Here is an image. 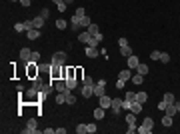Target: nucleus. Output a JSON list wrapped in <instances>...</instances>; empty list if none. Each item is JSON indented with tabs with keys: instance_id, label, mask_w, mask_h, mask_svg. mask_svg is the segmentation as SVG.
Returning <instances> with one entry per match:
<instances>
[{
	"instance_id": "1",
	"label": "nucleus",
	"mask_w": 180,
	"mask_h": 134,
	"mask_svg": "<svg viewBox=\"0 0 180 134\" xmlns=\"http://www.w3.org/2000/svg\"><path fill=\"white\" fill-rule=\"evenodd\" d=\"M152 126H154V120H152V118H144L142 126L138 128V132L140 134H150V132H152Z\"/></svg>"
},
{
	"instance_id": "2",
	"label": "nucleus",
	"mask_w": 180,
	"mask_h": 134,
	"mask_svg": "<svg viewBox=\"0 0 180 134\" xmlns=\"http://www.w3.org/2000/svg\"><path fill=\"white\" fill-rule=\"evenodd\" d=\"M58 78H62V66L60 64H52L50 66V80H58Z\"/></svg>"
},
{
	"instance_id": "3",
	"label": "nucleus",
	"mask_w": 180,
	"mask_h": 134,
	"mask_svg": "<svg viewBox=\"0 0 180 134\" xmlns=\"http://www.w3.org/2000/svg\"><path fill=\"white\" fill-rule=\"evenodd\" d=\"M134 100H136V94L134 92H126L124 94V100H122V108H124V110H130V106H132Z\"/></svg>"
},
{
	"instance_id": "4",
	"label": "nucleus",
	"mask_w": 180,
	"mask_h": 134,
	"mask_svg": "<svg viewBox=\"0 0 180 134\" xmlns=\"http://www.w3.org/2000/svg\"><path fill=\"white\" fill-rule=\"evenodd\" d=\"M104 88H106V80H96V84H94V96L96 98H100L102 94H104Z\"/></svg>"
},
{
	"instance_id": "5",
	"label": "nucleus",
	"mask_w": 180,
	"mask_h": 134,
	"mask_svg": "<svg viewBox=\"0 0 180 134\" xmlns=\"http://www.w3.org/2000/svg\"><path fill=\"white\" fill-rule=\"evenodd\" d=\"M50 62H52V64H60V66H64V64H66V54H64V52H54Z\"/></svg>"
},
{
	"instance_id": "6",
	"label": "nucleus",
	"mask_w": 180,
	"mask_h": 134,
	"mask_svg": "<svg viewBox=\"0 0 180 134\" xmlns=\"http://www.w3.org/2000/svg\"><path fill=\"white\" fill-rule=\"evenodd\" d=\"M138 64H140V60H138V56H136V54H130V56L126 58V66L130 68V70H136Z\"/></svg>"
},
{
	"instance_id": "7",
	"label": "nucleus",
	"mask_w": 180,
	"mask_h": 134,
	"mask_svg": "<svg viewBox=\"0 0 180 134\" xmlns=\"http://www.w3.org/2000/svg\"><path fill=\"white\" fill-rule=\"evenodd\" d=\"M30 58H32V50L30 48H20V60L24 62V64H28Z\"/></svg>"
},
{
	"instance_id": "8",
	"label": "nucleus",
	"mask_w": 180,
	"mask_h": 134,
	"mask_svg": "<svg viewBox=\"0 0 180 134\" xmlns=\"http://www.w3.org/2000/svg\"><path fill=\"white\" fill-rule=\"evenodd\" d=\"M110 110H112V114H120V110H122V100H120V98H112Z\"/></svg>"
},
{
	"instance_id": "9",
	"label": "nucleus",
	"mask_w": 180,
	"mask_h": 134,
	"mask_svg": "<svg viewBox=\"0 0 180 134\" xmlns=\"http://www.w3.org/2000/svg\"><path fill=\"white\" fill-rule=\"evenodd\" d=\"M38 72H40V68L36 66V62H28V76L30 78H36Z\"/></svg>"
},
{
	"instance_id": "10",
	"label": "nucleus",
	"mask_w": 180,
	"mask_h": 134,
	"mask_svg": "<svg viewBox=\"0 0 180 134\" xmlns=\"http://www.w3.org/2000/svg\"><path fill=\"white\" fill-rule=\"evenodd\" d=\"M102 38H104V36H102V34H94V36H90V40H88V44H86V46H96V48H98V44H100V42H102Z\"/></svg>"
},
{
	"instance_id": "11",
	"label": "nucleus",
	"mask_w": 180,
	"mask_h": 134,
	"mask_svg": "<svg viewBox=\"0 0 180 134\" xmlns=\"http://www.w3.org/2000/svg\"><path fill=\"white\" fill-rule=\"evenodd\" d=\"M70 28H72L74 32H78L80 28V16H76V14H74V16H70Z\"/></svg>"
},
{
	"instance_id": "12",
	"label": "nucleus",
	"mask_w": 180,
	"mask_h": 134,
	"mask_svg": "<svg viewBox=\"0 0 180 134\" xmlns=\"http://www.w3.org/2000/svg\"><path fill=\"white\" fill-rule=\"evenodd\" d=\"M98 100H100V106H102V108H106V110H110V104H112V98H110V96H106V94H102V96H100Z\"/></svg>"
},
{
	"instance_id": "13",
	"label": "nucleus",
	"mask_w": 180,
	"mask_h": 134,
	"mask_svg": "<svg viewBox=\"0 0 180 134\" xmlns=\"http://www.w3.org/2000/svg\"><path fill=\"white\" fill-rule=\"evenodd\" d=\"M54 90H56V92H66V90H68L66 80H64V78H62V80H56V82H54Z\"/></svg>"
},
{
	"instance_id": "14",
	"label": "nucleus",
	"mask_w": 180,
	"mask_h": 134,
	"mask_svg": "<svg viewBox=\"0 0 180 134\" xmlns=\"http://www.w3.org/2000/svg\"><path fill=\"white\" fill-rule=\"evenodd\" d=\"M118 78H120V80H124V82L130 80V78H132V70H130V68H126V70H120V72H118Z\"/></svg>"
},
{
	"instance_id": "15",
	"label": "nucleus",
	"mask_w": 180,
	"mask_h": 134,
	"mask_svg": "<svg viewBox=\"0 0 180 134\" xmlns=\"http://www.w3.org/2000/svg\"><path fill=\"white\" fill-rule=\"evenodd\" d=\"M90 36H92V34L88 32L86 28H84V32H78V40L82 42V44H88V40H90Z\"/></svg>"
},
{
	"instance_id": "16",
	"label": "nucleus",
	"mask_w": 180,
	"mask_h": 134,
	"mask_svg": "<svg viewBox=\"0 0 180 134\" xmlns=\"http://www.w3.org/2000/svg\"><path fill=\"white\" fill-rule=\"evenodd\" d=\"M40 34L42 32H40L38 28H32V30H28L26 32V36H28V40H36V38H40Z\"/></svg>"
},
{
	"instance_id": "17",
	"label": "nucleus",
	"mask_w": 180,
	"mask_h": 134,
	"mask_svg": "<svg viewBox=\"0 0 180 134\" xmlns=\"http://www.w3.org/2000/svg\"><path fill=\"white\" fill-rule=\"evenodd\" d=\"M104 114H106V108L98 106L96 110H94V120H102V118H104Z\"/></svg>"
},
{
	"instance_id": "18",
	"label": "nucleus",
	"mask_w": 180,
	"mask_h": 134,
	"mask_svg": "<svg viewBox=\"0 0 180 134\" xmlns=\"http://www.w3.org/2000/svg\"><path fill=\"white\" fill-rule=\"evenodd\" d=\"M80 92H82V96H84V98H90V96H94V86H82V90H80Z\"/></svg>"
},
{
	"instance_id": "19",
	"label": "nucleus",
	"mask_w": 180,
	"mask_h": 134,
	"mask_svg": "<svg viewBox=\"0 0 180 134\" xmlns=\"http://www.w3.org/2000/svg\"><path fill=\"white\" fill-rule=\"evenodd\" d=\"M164 114H168V116H176V114H178V110H176V106H174V104H166V108H164Z\"/></svg>"
},
{
	"instance_id": "20",
	"label": "nucleus",
	"mask_w": 180,
	"mask_h": 134,
	"mask_svg": "<svg viewBox=\"0 0 180 134\" xmlns=\"http://www.w3.org/2000/svg\"><path fill=\"white\" fill-rule=\"evenodd\" d=\"M86 56L88 58H96V56H98V48L96 46H86Z\"/></svg>"
},
{
	"instance_id": "21",
	"label": "nucleus",
	"mask_w": 180,
	"mask_h": 134,
	"mask_svg": "<svg viewBox=\"0 0 180 134\" xmlns=\"http://www.w3.org/2000/svg\"><path fill=\"white\" fill-rule=\"evenodd\" d=\"M54 100H56V104H64L66 102V92H56V98Z\"/></svg>"
},
{
	"instance_id": "22",
	"label": "nucleus",
	"mask_w": 180,
	"mask_h": 134,
	"mask_svg": "<svg viewBox=\"0 0 180 134\" xmlns=\"http://www.w3.org/2000/svg\"><path fill=\"white\" fill-rule=\"evenodd\" d=\"M32 20H34V28H38V30L44 26V22H46L44 18H42V16H36V18H32Z\"/></svg>"
},
{
	"instance_id": "23",
	"label": "nucleus",
	"mask_w": 180,
	"mask_h": 134,
	"mask_svg": "<svg viewBox=\"0 0 180 134\" xmlns=\"http://www.w3.org/2000/svg\"><path fill=\"white\" fill-rule=\"evenodd\" d=\"M146 100H148V94H146V92H136V102L144 104Z\"/></svg>"
},
{
	"instance_id": "24",
	"label": "nucleus",
	"mask_w": 180,
	"mask_h": 134,
	"mask_svg": "<svg viewBox=\"0 0 180 134\" xmlns=\"http://www.w3.org/2000/svg\"><path fill=\"white\" fill-rule=\"evenodd\" d=\"M130 112H134V114L142 112V104H140V102H136V100H134V102H132V106H130Z\"/></svg>"
},
{
	"instance_id": "25",
	"label": "nucleus",
	"mask_w": 180,
	"mask_h": 134,
	"mask_svg": "<svg viewBox=\"0 0 180 134\" xmlns=\"http://www.w3.org/2000/svg\"><path fill=\"white\" fill-rule=\"evenodd\" d=\"M64 80H66V86L70 88V90H74V88L78 86V80H76V78H64Z\"/></svg>"
},
{
	"instance_id": "26",
	"label": "nucleus",
	"mask_w": 180,
	"mask_h": 134,
	"mask_svg": "<svg viewBox=\"0 0 180 134\" xmlns=\"http://www.w3.org/2000/svg\"><path fill=\"white\" fill-rule=\"evenodd\" d=\"M164 102H166V104H174V102H176V96H174L172 92H166L164 94Z\"/></svg>"
},
{
	"instance_id": "27",
	"label": "nucleus",
	"mask_w": 180,
	"mask_h": 134,
	"mask_svg": "<svg viewBox=\"0 0 180 134\" xmlns=\"http://www.w3.org/2000/svg\"><path fill=\"white\" fill-rule=\"evenodd\" d=\"M136 72H138V74H142V76H146V74H148V64H138Z\"/></svg>"
},
{
	"instance_id": "28",
	"label": "nucleus",
	"mask_w": 180,
	"mask_h": 134,
	"mask_svg": "<svg viewBox=\"0 0 180 134\" xmlns=\"http://www.w3.org/2000/svg\"><path fill=\"white\" fill-rule=\"evenodd\" d=\"M162 126H172V116H168V114H164L162 116Z\"/></svg>"
},
{
	"instance_id": "29",
	"label": "nucleus",
	"mask_w": 180,
	"mask_h": 134,
	"mask_svg": "<svg viewBox=\"0 0 180 134\" xmlns=\"http://www.w3.org/2000/svg\"><path fill=\"white\" fill-rule=\"evenodd\" d=\"M90 24H92V20H90L88 16H82V18H80V26H82V28H88Z\"/></svg>"
},
{
	"instance_id": "30",
	"label": "nucleus",
	"mask_w": 180,
	"mask_h": 134,
	"mask_svg": "<svg viewBox=\"0 0 180 134\" xmlns=\"http://www.w3.org/2000/svg\"><path fill=\"white\" fill-rule=\"evenodd\" d=\"M66 102H68V104H76V96H72V92H70V88L66 90Z\"/></svg>"
},
{
	"instance_id": "31",
	"label": "nucleus",
	"mask_w": 180,
	"mask_h": 134,
	"mask_svg": "<svg viewBox=\"0 0 180 134\" xmlns=\"http://www.w3.org/2000/svg\"><path fill=\"white\" fill-rule=\"evenodd\" d=\"M86 30H88V32H90V34H92V36H94V34H98V32H100L98 24H94V22H92V24H90V26L86 28Z\"/></svg>"
},
{
	"instance_id": "32",
	"label": "nucleus",
	"mask_w": 180,
	"mask_h": 134,
	"mask_svg": "<svg viewBox=\"0 0 180 134\" xmlns=\"http://www.w3.org/2000/svg\"><path fill=\"white\" fill-rule=\"evenodd\" d=\"M94 84H96V82H94L90 76H84V78H82V86H94Z\"/></svg>"
},
{
	"instance_id": "33",
	"label": "nucleus",
	"mask_w": 180,
	"mask_h": 134,
	"mask_svg": "<svg viewBox=\"0 0 180 134\" xmlns=\"http://www.w3.org/2000/svg\"><path fill=\"white\" fill-rule=\"evenodd\" d=\"M26 126H30L34 132H38V124H36V118H30V120L26 122Z\"/></svg>"
},
{
	"instance_id": "34",
	"label": "nucleus",
	"mask_w": 180,
	"mask_h": 134,
	"mask_svg": "<svg viewBox=\"0 0 180 134\" xmlns=\"http://www.w3.org/2000/svg\"><path fill=\"white\" fill-rule=\"evenodd\" d=\"M126 124H136V114L134 112L126 114Z\"/></svg>"
},
{
	"instance_id": "35",
	"label": "nucleus",
	"mask_w": 180,
	"mask_h": 134,
	"mask_svg": "<svg viewBox=\"0 0 180 134\" xmlns=\"http://www.w3.org/2000/svg\"><path fill=\"white\" fill-rule=\"evenodd\" d=\"M132 82H134V84H142V82H144V76H142V74H134Z\"/></svg>"
},
{
	"instance_id": "36",
	"label": "nucleus",
	"mask_w": 180,
	"mask_h": 134,
	"mask_svg": "<svg viewBox=\"0 0 180 134\" xmlns=\"http://www.w3.org/2000/svg\"><path fill=\"white\" fill-rule=\"evenodd\" d=\"M56 28H58V30H64V28H66V20H64V18H58V20H56Z\"/></svg>"
},
{
	"instance_id": "37",
	"label": "nucleus",
	"mask_w": 180,
	"mask_h": 134,
	"mask_svg": "<svg viewBox=\"0 0 180 134\" xmlns=\"http://www.w3.org/2000/svg\"><path fill=\"white\" fill-rule=\"evenodd\" d=\"M160 62H162V64L170 62V54H168V52H162V54H160Z\"/></svg>"
},
{
	"instance_id": "38",
	"label": "nucleus",
	"mask_w": 180,
	"mask_h": 134,
	"mask_svg": "<svg viewBox=\"0 0 180 134\" xmlns=\"http://www.w3.org/2000/svg\"><path fill=\"white\" fill-rule=\"evenodd\" d=\"M120 52H122V56H126V58H128V56L132 54V48H130V46H124V48H120Z\"/></svg>"
},
{
	"instance_id": "39",
	"label": "nucleus",
	"mask_w": 180,
	"mask_h": 134,
	"mask_svg": "<svg viewBox=\"0 0 180 134\" xmlns=\"http://www.w3.org/2000/svg\"><path fill=\"white\" fill-rule=\"evenodd\" d=\"M14 30H16V32H26V28H24V22H18V24H14Z\"/></svg>"
},
{
	"instance_id": "40",
	"label": "nucleus",
	"mask_w": 180,
	"mask_h": 134,
	"mask_svg": "<svg viewBox=\"0 0 180 134\" xmlns=\"http://www.w3.org/2000/svg\"><path fill=\"white\" fill-rule=\"evenodd\" d=\"M24 28H26V32L34 28V20H32V18H30V20H24Z\"/></svg>"
},
{
	"instance_id": "41",
	"label": "nucleus",
	"mask_w": 180,
	"mask_h": 134,
	"mask_svg": "<svg viewBox=\"0 0 180 134\" xmlns=\"http://www.w3.org/2000/svg\"><path fill=\"white\" fill-rule=\"evenodd\" d=\"M86 130H88L90 134H94L96 130H98V128H96V124H94V122H90V124H86Z\"/></svg>"
},
{
	"instance_id": "42",
	"label": "nucleus",
	"mask_w": 180,
	"mask_h": 134,
	"mask_svg": "<svg viewBox=\"0 0 180 134\" xmlns=\"http://www.w3.org/2000/svg\"><path fill=\"white\" fill-rule=\"evenodd\" d=\"M160 50H152V52H150V58H152V60H160Z\"/></svg>"
},
{
	"instance_id": "43",
	"label": "nucleus",
	"mask_w": 180,
	"mask_h": 134,
	"mask_svg": "<svg viewBox=\"0 0 180 134\" xmlns=\"http://www.w3.org/2000/svg\"><path fill=\"white\" fill-rule=\"evenodd\" d=\"M66 6H68V4H66V2H64V0H60L58 4H56V8H58L60 12H64V10H66Z\"/></svg>"
},
{
	"instance_id": "44",
	"label": "nucleus",
	"mask_w": 180,
	"mask_h": 134,
	"mask_svg": "<svg viewBox=\"0 0 180 134\" xmlns=\"http://www.w3.org/2000/svg\"><path fill=\"white\" fill-rule=\"evenodd\" d=\"M76 132H78V134L88 132V130H86V124H78V126H76Z\"/></svg>"
},
{
	"instance_id": "45",
	"label": "nucleus",
	"mask_w": 180,
	"mask_h": 134,
	"mask_svg": "<svg viewBox=\"0 0 180 134\" xmlns=\"http://www.w3.org/2000/svg\"><path fill=\"white\" fill-rule=\"evenodd\" d=\"M40 16H42V18L46 20L48 16H50V10H48V8H42V10H40Z\"/></svg>"
},
{
	"instance_id": "46",
	"label": "nucleus",
	"mask_w": 180,
	"mask_h": 134,
	"mask_svg": "<svg viewBox=\"0 0 180 134\" xmlns=\"http://www.w3.org/2000/svg\"><path fill=\"white\" fill-rule=\"evenodd\" d=\"M50 66H52V64H42V66H38V68H40V72H48L50 74Z\"/></svg>"
},
{
	"instance_id": "47",
	"label": "nucleus",
	"mask_w": 180,
	"mask_h": 134,
	"mask_svg": "<svg viewBox=\"0 0 180 134\" xmlns=\"http://www.w3.org/2000/svg\"><path fill=\"white\" fill-rule=\"evenodd\" d=\"M136 130H138V126H136V124H128V130H126V132L128 134H134Z\"/></svg>"
},
{
	"instance_id": "48",
	"label": "nucleus",
	"mask_w": 180,
	"mask_h": 134,
	"mask_svg": "<svg viewBox=\"0 0 180 134\" xmlns=\"http://www.w3.org/2000/svg\"><path fill=\"white\" fill-rule=\"evenodd\" d=\"M40 60V52H32V58H30V62H38Z\"/></svg>"
},
{
	"instance_id": "49",
	"label": "nucleus",
	"mask_w": 180,
	"mask_h": 134,
	"mask_svg": "<svg viewBox=\"0 0 180 134\" xmlns=\"http://www.w3.org/2000/svg\"><path fill=\"white\" fill-rule=\"evenodd\" d=\"M76 16H80V18H82V16H86V12H84V8H76Z\"/></svg>"
},
{
	"instance_id": "50",
	"label": "nucleus",
	"mask_w": 180,
	"mask_h": 134,
	"mask_svg": "<svg viewBox=\"0 0 180 134\" xmlns=\"http://www.w3.org/2000/svg\"><path fill=\"white\" fill-rule=\"evenodd\" d=\"M118 44H120V48H124V46H128V40H126V38H120Z\"/></svg>"
},
{
	"instance_id": "51",
	"label": "nucleus",
	"mask_w": 180,
	"mask_h": 134,
	"mask_svg": "<svg viewBox=\"0 0 180 134\" xmlns=\"http://www.w3.org/2000/svg\"><path fill=\"white\" fill-rule=\"evenodd\" d=\"M20 4H22V6H24V8H28V6H30V4H32V2H30V0H20Z\"/></svg>"
},
{
	"instance_id": "52",
	"label": "nucleus",
	"mask_w": 180,
	"mask_h": 134,
	"mask_svg": "<svg viewBox=\"0 0 180 134\" xmlns=\"http://www.w3.org/2000/svg\"><path fill=\"white\" fill-rule=\"evenodd\" d=\"M56 132V128H44V134H54Z\"/></svg>"
},
{
	"instance_id": "53",
	"label": "nucleus",
	"mask_w": 180,
	"mask_h": 134,
	"mask_svg": "<svg viewBox=\"0 0 180 134\" xmlns=\"http://www.w3.org/2000/svg\"><path fill=\"white\" fill-rule=\"evenodd\" d=\"M116 88H124V80H120V78H118V82H116Z\"/></svg>"
},
{
	"instance_id": "54",
	"label": "nucleus",
	"mask_w": 180,
	"mask_h": 134,
	"mask_svg": "<svg viewBox=\"0 0 180 134\" xmlns=\"http://www.w3.org/2000/svg\"><path fill=\"white\" fill-rule=\"evenodd\" d=\"M174 106H176V110L180 112V100H176V102H174Z\"/></svg>"
},
{
	"instance_id": "55",
	"label": "nucleus",
	"mask_w": 180,
	"mask_h": 134,
	"mask_svg": "<svg viewBox=\"0 0 180 134\" xmlns=\"http://www.w3.org/2000/svg\"><path fill=\"white\" fill-rule=\"evenodd\" d=\"M64 2H66V4H72V2H74V0H64Z\"/></svg>"
},
{
	"instance_id": "56",
	"label": "nucleus",
	"mask_w": 180,
	"mask_h": 134,
	"mask_svg": "<svg viewBox=\"0 0 180 134\" xmlns=\"http://www.w3.org/2000/svg\"><path fill=\"white\" fill-rule=\"evenodd\" d=\"M10 2H18V0H10Z\"/></svg>"
}]
</instances>
